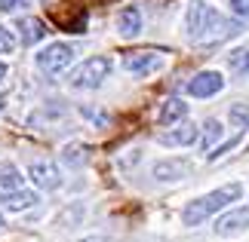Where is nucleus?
I'll use <instances>...</instances> for the list:
<instances>
[{"label": "nucleus", "mask_w": 249, "mask_h": 242, "mask_svg": "<svg viewBox=\"0 0 249 242\" xmlns=\"http://www.w3.org/2000/svg\"><path fill=\"white\" fill-rule=\"evenodd\" d=\"M185 28H188V37L194 43H213V40H218V37H228V34L237 31V25H231L228 18H222L218 9L203 3V0H194V3L188 6Z\"/></svg>", "instance_id": "1"}, {"label": "nucleus", "mask_w": 249, "mask_h": 242, "mask_svg": "<svg viewBox=\"0 0 249 242\" xmlns=\"http://www.w3.org/2000/svg\"><path fill=\"white\" fill-rule=\"evenodd\" d=\"M240 193H243V187L234 181V184H228V187H218V190H213V193H206V196L188 202L185 211H181V224H185V227L203 224L209 215H215V211L225 209L228 202H237V199H240Z\"/></svg>", "instance_id": "2"}, {"label": "nucleus", "mask_w": 249, "mask_h": 242, "mask_svg": "<svg viewBox=\"0 0 249 242\" xmlns=\"http://www.w3.org/2000/svg\"><path fill=\"white\" fill-rule=\"evenodd\" d=\"M108 74H111V62L105 55H92L71 74V86L74 89H95L108 80Z\"/></svg>", "instance_id": "3"}, {"label": "nucleus", "mask_w": 249, "mask_h": 242, "mask_svg": "<svg viewBox=\"0 0 249 242\" xmlns=\"http://www.w3.org/2000/svg\"><path fill=\"white\" fill-rule=\"evenodd\" d=\"M71 59H74V49L68 43H53V46H46L43 52H37V65H40V71L53 74V77H59L65 67L71 65Z\"/></svg>", "instance_id": "4"}, {"label": "nucleus", "mask_w": 249, "mask_h": 242, "mask_svg": "<svg viewBox=\"0 0 249 242\" xmlns=\"http://www.w3.org/2000/svg\"><path fill=\"white\" fill-rule=\"evenodd\" d=\"M28 175H31L34 187H40V190H55V187L62 184L59 166H55L53 160H31V166H28Z\"/></svg>", "instance_id": "5"}, {"label": "nucleus", "mask_w": 249, "mask_h": 242, "mask_svg": "<svg viewBox=\"0 0 249 242\" xmlns=\"http://www.w3.org/2000/svg\"><path fill=\"white\" fill-rule=\"evenodd\" d=\"M222 74L218 71H203V74H197L194 80H188V92L194 95V98H209V95H215V92H222Z\"/></svg>", "instance_id": "6"}, {"label": "nucleus", "mask_w": 249, "mask_h": 242, "mask_svg": "<svg viewBox=\"0 0 249 242\" xmlns=\"http://www.w3.org/2000/svg\"><path fill=\"white\" fill-rule=\"evenodd\" d=\"M246 227H249V209H231L225 218H218L215 233L218 236H231V233H240Z\"/></svg>", "instance_id": "7"}, {"label": "nucleus", "mask_w": 249, "mask_h": 242, "mask_svg": "<svg viewBox=\"0 0 249 242\" xmlns=\"http://www.w3.org/2000/svg\"><path fill=\"white\" fill-rule=\"evenodd\" d=\"M123 67H126L129 74H148L160 67V55L157 52H129L126 59H123Z\"/></svg>", "instance_id": "8"}, {"label": "nucleus", "mask_w": 249, "mask_h": 242, "mask_svg": "<svg viewBox=\"0 0 249 242\" xmlns=\"http://www.w3.org/2000/svg\"><path fill=\"white\" fill-rule=\"evenodd\" d=\"M151 175H154L157 181H178L188 175V162L181 160H166V162H157L154 169H151Z\"/></svg>", "instance_id": "9"}, {"label": "nucleus", "mask_w": 249, "mask_h": 242, "mask_svg": "<svg viewBox=\"0 0 249 242\" xmlns=\"http://www.w3.org/2000/svg\"><path fill=\"white\" fill-rule=\"evenodd\" d=\"M191 141H197V126L194 123H181L178 129L160 135V144H166V147H176V144H191Z\"/></svg>", "instance_id": "10"}, {"label": "nucleus", "mask_w": 249, "mask_h": 242, "mask_svg": "<svg viewBox=\"0 0 249 242\" xmlns=\"http://www.w3.org/2000/svg\"><path fill=\"white\" fill-rule=\"evenodd\" d=\"M117 31L123 37H136L142 31V13L136 6H126V9H120V16H117Z\"/></svg>", "instance_id": "11"}, {"label": "nucleus", "mask_w": 249, "mask_h": 242, "mask_svg": "<svg viewBox=\"0 0 249 242\" xmlns=\"http://www.w3.org/2000/svg\"><path fill=\"white\" fill-rule=\"evenodd\" d=\"M0 202H3V209H9V211H22V209H28V206H34V202H37V193L18 187L13 193H3Z\"/></svg>", "instance_id": "12"}, {"label": "nucleus", "mask_w": 249, "mask_h": 242, "mask_svg": "<svg viewBox=\"0 0 249 242\" xmlns=\"http://www.w3.org/2000/svg\"><path fill=\"white\" fill-rule=\"evenodd\" d=\"M188 113V104L181 101V98H169V101H163V108H160V113H157V123L160 126H172V123H181V117Z\"/></svg>", "instance_id": "13"}, {"label": "nucleus", "mask_w": 249, "mask_h": 242, "mask_svg": "<svg viewBox=\"0 0 249 242\" xmlns=\"http://www.w3.org/2000/svg\"><path fill=\"white\" fill-rule=\"evenodd\" d=\"M18 31H22V43L25 46H34V43H40L46 37V28H43L40 18H22V22H18Z\"/></svg>", "instance_id": "14"}, {"label": "nucleus", "mask_w": 249, "mask_h": 242, "mask_svg": "<svg viewBox=\"0 0 249 242\" xmlns=\"http://www.w3.org/2000/svg\"><path fill=\"white\" fill-rule=\"evenodd\" d=\"M22 187V175H18V169L13 162H0V196L3 193H13Z\"/></svg>", "instance_id": "15"}, {"label": "nucleus", "mask_w": 249, "mask_h": 242, "mask_svg": "<svg viewBox=\"0 0 249 242\" xmlns=\"http://www.w3.org/2000/svg\"><path fill=\"white\" fill-rule=\"evenodd\" d=\"M222 123H218V120H209L206 123V132H203V141H200V147H203V153L206 150H213V144L218 141V138H222Z\"/></svg>", "instance_id": "16"}, {"label": "nucleus", "mask_w": 249, "mask_h": 242, "mask_svg": "<svg viewBox=\"0 0 249 242\" xmlns=\"http://www.w3.org/2000/svg\"><path fill=\"white\" fill-rule=\"evenodd\" d=\"M65 162H68V166H80V162L86 160V147L83 144H68V147H65V157H62Z\"/></svg>", "instance_id": "17"}, {"label": "nucleus", "mask_w": 249, "mask_h": 242, "mask_svg": "<svg viewBox=\"0 0 249 242\" xmlns=\"http://www.w3.org/2000/svg\"><path fill=\"white\" fill-rule=\"evenodd\" d=\"M228 65H231V71H237V74H249V49H237Z\"/></svg>", "instance_id": "18"}, {"label": "nucleus", "mask_w": 249, "mask_h": 242, "mask_svg": "<svg viewBox=\"0 0 249 242\" xmlns=\"http://www.w3.org/2000/svg\"><path fill=\"white\" fill-rule=\"evenodd\" d=\"M231 123L237 129H246L249 126V108L246 104H231Z\"/></svg>", "instance_id": "19"}, {"label": "nucleus", "mask_w": 249, "mask_h": 242, "mask_svg": "<svg viewBox=\"0 0 249 242\" xmlns=\"http://www.w3.org/2000/svg\"><path fill=\"white\" fill-rule=\"evenodd\" d=\"M13 49H16V34L0 25V55H9Z\"/></svg>", "instance_id": "20"}, {"label": "nucleus", "mask_w": 249, "mask_h": 242, "mask_svg": "<svg viewBox=\"0 0 249 242\" xmlns=\"http://www.w3.org/2000/svg\"><path fill=\"white\" fill-rule=\"evenodd\" d=\"M231 13L240 16V18H246L249 16V0H231Z\"/></svg>", "instance_id": "21"}, {"label": "nucleus", "mask_w": 249, "mask_h": 242, "mask_svg": "<svg viewBox=\"0 0 249 242\" xmlns=\"http://www.w3.org/2000/svg\"><path fill=\"white\" fill-rule=\"evenodd\" d=\"M25 0H0V9H3V13H13L16 6H22Z\"/></svg>", "instance_id": "22"}, {"label": "nucleus", "mask_w": 249, "mask_h": 242, "mask_svg": "<svg viewBox=\"0 0 249 242\" xmlns=\"http://www.w3.org/2000/svg\"><path fill=\"white\" fill-rule=\"evenodd\" d=\"M3 80H6V65L0 62V83H3Z\"/></svg>", "instance_id": "23"}, {"label": "nucleus", "mask_w": 249, "mask_h": 242, "mask_svg": "<svg viewBox=\"0 0 249 242\" xmlns=\"http://www.w3.org/2000/svg\"><path fill=\"white\" fill-rule=\"evenodd\" d=\"M83 242H105L102 236H89V239H83Z\"/></svg>", "instance_id": "24"}, {"label": "nucleus", "mask_w": 249, "mask_h": 242, "mask_svg": "<svg viewBox=\"0 0 249 242\" xmlns=\"http://www.w3.org/2000/svg\"><path fill=\"white\" fill-rule=\"evenodd\" d=\"M0 227H3V215H0Z\"/></svg>", "instance_id": "25"}]
</instances>
